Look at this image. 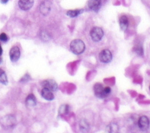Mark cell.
I'll return each instance as SVG.
<instances>
[{
	"instance_id": "cell-1",
	"label": "cell",
	"mask_w": 150,
	"mask_h": 133,
	"mask_svg": "<svg viewBox=\"0 0 150 133\" xmlns=\"http://www.w3.org/2000/svg\"><path fill=\"white\" fill-rule=\"evenodd\" d=\"M70 48L73 53L79 55L84 52L85 49V45L81 39H74L71 42Z\"/></svg>"
},
{
	"instance_id": "cell-2",
	"label": "cell",
	"mask_w": 150,
	"mask_h": 133,
	"mask_svg": "<svg viewBox=\"0 0 150 133\" xmlns=\"http://www.w3.org/2000/svg\"><path fill=\"white\" fill-rule=\"evenodd\" d=\"M90 36L93 41L99 42L104 36V32L103 29L99 27H93L90 32Z\"/></svg>"
},
{
	"instance_id": "cell-3",
	"label": "cell",
	"mask_w": 150,
	"mask_h": 133,
	"mask_svg": "<svg viewBox=\"0 0 150 133\" xmlns=\"http://www.w3.org/2000/svg\"><path fill=\"white\" fill-rule=\"evenodd\" d=\"M99 58L100 61L103 63L107 64L111 61L112 55L110 50L104 49L100 52L99 55Z\"/></svg>"
},
{
	"instance_id": "cell-4",
	"label": "cell",
	"mask_w": 150,
	"mask_h": 133,
	"mask_svg": "<svg viewBox=\"0 0 150 133\" xmlns=\"http://www.w3.org/2000/svg\"><path fill=\"white\" fill-rule=\"evenodd\" d=\"M21 54V52L19 48L17 46H14L12 47L9 52L10 60L13 63L17 62L20 58Z\"/></svg>"
},
{
	"instance_id": "cell-5",
	"label": "cell",
	"mask_w": 150,
	"mask_h": 133,
	"mask_svg": "<svg viewBox=\"0 0 150 133\" xmlns=\"http://www.w3.org/2000/svg\"><path fill=\"white\" fill-rule=\"evenodd\" d=\"M52 7V3L50 0H45L40 6V11L44 15H47L50 14Z\"/></svg>"
},
{
	"instance_id": "cell-6",
	"label": "cell",
	"mask_w": 150,
	"mask_h": 133,
	"mask_svg": "<svg viewBox=\"0 0 150 133\" xmlns=\"http://www.w3.org/2000/svg\"><path fill=\"white\" fill-rule=\"evenodd\" d=\"M2 125H3L5 128H11L13 127L16 123V120L14 116L13 115H6L4 117L1 121Z\"/></svg>"
},
{
	"instance_id": "cell-7",
	"label": "cell",
	"mask_w": 150,
	"mask_h": 133,
	"mask_svg": "<svg viewBox=\"0 0 150 133\" xmlns=\"http://www.w3.org/2000/svg\"><path fill=\"white\" fill-rule=\"evenodd\" d=\"M43 88L48 89L52 91H55L58 89V85L54 80L51 79H48L44 80L41 83Z\"/></svg>"
},
{
	"instance_id": "cell-8",
	"label": "cell",
	"mask_w": 150,
	"mask_h": 133,
	"mask_svg": "<svg viewBox=\"0 0 150 133\" xmlns=\"http://www.w3.org/2000/svg\"><path fill=\"white\" fill-rule=\"evenodd\" d=\"M34 4V0H19L18 5L23 11H28L32 8Z\"/></svg>"
},
{
	"instance_id": "cell-9",
	"label": "cell",
	"mask_w": 150,
	"mask_h": 133,
	"mask_svg": "<svg viewBox=\"0 0 150 133\" xmlns=\"http://www.w3.org/2000/svg\"><path fill=\"white\" fill-rule=\"evenodd\" d=\"M138 124L139 128L141 130H143V131L146 130L149 126V120L147 117L142 116L139 118Z\"/></svg>"
},
{
	"instance_id": "cell-10",
	"label": "cell",
	"mask_w": 150,
	"mask_h": 133,
	"mask_svg": "<svg viewBox=\"0 0 150 133\" xmlns=\"http://www.w3.org/2000/svg\"><path fill=\"white\" fill-rule=\"evenodd\" d=\"M88 7L93 11H98L101 6V0H89Z\"/></svg>"
},
{
	"instance_id": "cell-11",
	"label": "cell",
	"mask_w": 150,
	"mask_h": 133,
	"mask_svg": "<svg viewBox=\"0 0 150 133\" xmlns=\"http://www.w3.org/2000/svg\"><path fill=\"white\" fill-rule=\"evenodd\" d=\"M94 92L96 96L99 98H105V94H104V88L103 87V85L97 83L94 86Z\"/></svg>"
},
{
	"instance_id": "cell-12",
	"label": "cell",
	"mask_w": 150,
	"mask_h": 133,
	"mask_svg": "<svg viewBox=\"0 0 150 133\" xmlns=\"http://www.w3.org/2000/svg\"><path fill=\"white\" fill-rule=\"evenodd\" d=\"M42 97L47 101H52L54 99V95L52 91L48 89L43 88L41 91Z\"/></svg>"
},
{
	"instance_id": "cell-13",
	"label": "cell",
	"mask_w": 150,
	"mask_h": 133,
	"mask_svg": "<svg viewBox=\"0 0 150 133\" xmlns=\"http://www.w3.org/2000/svg\"><path fill=\"white\" fill-rule=\"evenodd\" d=\"M26 105L29 107L32 108L36 105V98L33 94H29L26 99Z\"/></svg>"
},
{
	"instance_id": "cell-14",
	"label": "cell",
	"mask_w": 150,
	"mask_h": 133,
	"mask_svg": "<svg viewBox=\"0 0 150 133\" xmlns=\"http://www.w3.org/2000/svg\"><path fill=\"white\" fill-rule=\"evenodd\" d=\"M119 25L122 30L126 31L127 29L128 26H129V22H128V18L126 15H122L120 17L119 19Z\"/></svg>"
},
{
	"instance_id": "cell-15",
	"label": "cell",
	"mask_w": 150,
	"mask_h": 133,
	"mask_svg": "<svg viewBox=\"0 0 150 133\" xmlns=\"http://www.w3.org/2000/svg\"><path fill=\"white\" fill-rule=\"evenodd\" d=\"M8 78L6 72L2 68H0V83L6 86L8 84Z\"/></svg>"
},
{
	"instance_id": "cell-16",
	"label": "cell",
	"mask_w": 150,
	"mask_h": 133,
	"mask_svg": "<svg viewBox=\"0 0 150 133\" xmlns=\"http://www.w3.org/2000/svg\"><path fill=\"white\" fill-rule=\"evenodd\" d=\"M83 11V9L81 10H69L67 12V15L70 17H75L79 14H82Z\"/></svg>"
},
{
	"instance_id": "cell-17",
	"label": "cell",
	"mask_w": 150,
	"mask_h": 133,
	"mask_svg": "<svg viewBox=\"0 0 150 133\" xmlns=\"http://www.w3.org/2000/svg\"><path fill=\"white\" fill-rule=\"evenodd\" d=\"M8 39V37L5 33H2L1 34H0V40H1L2 42H7Z\"/></svg>"
},
{
	"instance_id": "cell-18",
	"label": "cell",
	"mask_w": 150,
	"mask_h": 133,
	"mask_svg": "<svg viewBox=\"0 0 150 133\" xmlns=\"http://www.w3.org/2000/svg\"><path fill=\"white\" fill-rule=\"evenodd\" d=\"M30 79H31L30 76L28 74H26L22 78V79L21 80V82H27L29 81Z\"/></svg>"
},
{
	"instance_id": "cell-19",
	"label": "cell",
	"mask_w": 150,
	"mask_h": 133,
	"mask_svg": "<svg viewBox=\"0 0 150 133\" xmlns=\"http://www.w3.org/2000/svg\"><path fill=\"white\" fill-rule=\"evenodd\" d=\"M110 92H111V89L110 87H107L104 88V94H105V97L108 96V95L110 93Z\"/></svg>"
},
{
	"instance_id": "cell-20",
	"label": "cell",
	"mask_w": 150,
	"mask_h": 133,
	"mask_svg": "<svg viewBox=\"0 0 150 133\" xmlns=\"http://www.w3.org/2000/svg\"><path fill=\"white\" fill-rule=\"evenodd\" d=\"M9 0H1V3L3 4H5L8 2Z\"/></svg>"
},
{
	"instance_id": "cell-21",
	"label": "cell",
	"mask_w": 150,
	"mask_h": 133,
	"mask_svg": "<svg viewBox=\"0 0 150 133\" xmlns=\"http://www.w3.org/2000/svg\"><path fill=\"white\" fill-rule=\"evenodd\" d=\"M3 53V49L1 48V46L0 45V55H1Z\"/></svg>"
},
{
	"instance_id": "cell-22",
	"label": "cell",
	"mask_w": 150,
	"mask_h": 133,
	"mask_svg": "<svg viewBox=\"0 0 150 133\" xmlns=\"http://www.w3.org/2000/svg\"><path fill=\"white\" fill-rule=\"evenodd\" d=\"M149 89H150V86H149Z\"/></svg>"
}]
</instances>
